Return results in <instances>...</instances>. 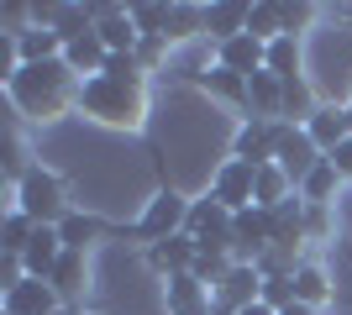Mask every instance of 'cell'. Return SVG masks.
Instances as JSON below:
<instances>
[{
    "label": "cell",
    "instance_id": "cell-1",
    "mask_svg": "<svg viewBox=\"0 0 352 315\" xmlns=\"http://www.w3.org/2000/svg\"><path fill=\"white\" fill-rule=\"evenodd\" d=\"M79 110L95 116L100 126L142 132V116H147V74H142V63L111 53V63H105L100 74L79 84Z\"/></svg>",
    "mask_w": 352,
    "mask_h": 315
},
{
    "label": "cell",
    "instance_id": "cell-2",
    "mask_svg": "<svg viewBox=\"0 0 352 315\" xmlns=\"http://www.w3.org/2000/svg\"><path fill=\"white\" fill-rule=\"evenodd\" d=\"M79 84H85V79L74 74L63 58H53V63H21L16 79L6 84V100H11L27 121H58L69 105H79Z\"/></svg>",
    "mask_w": 352,
    "mask_h": 315
},
{
    "label": "cell",
    "instance_id": "cell-3",
    "mask_svg": "<svg viewBox=\"0 0 352 315\" xmlns=\"http://www.w3.org/2000/svg\"><path fill=\"white\" fill-rule=\"evenodd\" d=\"M16 189V200H11V210H21V215H32L37 226H58L63 215H69V184L53 174V168H43V163H32L21 179L11 184Z\"/></svg>",
    "mask_w": 352,
    "mask_h": 315
},
{
    "label": "cell",
    "instance_id": "cell-4",
    "mask_svg": "<svg viewBox=\"0 0 352 315\" xmlns=\"http://www.w3.org/2000/svg\"><path fill=\"white\" fill-rule=\"evenodd\" d=\"M184 221H190V200L179 195L168 179H163V184H158V195L147 200L142 215H137L132 226H121V237H126V242H147V247H153V242L179 237V231H184Z\"/></svg>",
    "mask_w": 352,
    "mask_h": 315
},
{
    "label": "cell",
    "instance_id": "cell-5",
    "mask_svg": "<svg viewBox=\"0 0 352 315\" xmlns=\"http://www.w3.org/2000/svg\"><path fill=\"white\" fill-rule=\"evenodd\" d=\"M184 231L195 237L200 253H226V257H232V210L221 205V200H210V195L190 200V221H184Z\"/></svg>",
    "mask_w": 352,
    "mask_h": 315
},
{
    "label": "cell",
    "instance_id": "cell-6",
    "mask_svg": "<svg viewBox=\"0 0 352 315\" xmlns=\"http://www.w3.org/2000/svg\"><path fill=\"white\" fill-rule=\"evenodd\" d=\"M274 163H279L284 174H289V184L300 189V184H305L310 174L326 163V152L305 137V126H294V121H279V148H274Z\"/></svg>",
    "mask_w": 352,
    "mask_h": 315
},
{
    "label": "cell",
    "instance_id": "cell-7",
    "mask_svg": "<svg viewBox=\"0 0 352 315\" xmlns=\"http://www.w3.org/2000/svg\"><path fill=\"white\" fill-rule=\"evenodd\" d=\"M274 247V215L263 205H248L232 215V257L236 263H258Z\"/></svg>",
    "mask_w": 352,
    "mask_h": 315
},
{
    "label": "cell",
    "instance_id": "cell-8",
    "mask_svg": "<svg viewBox=\"0 0 352 315\" xmlns=\"http://www.w3.org/2000/svg\"><path fill=\"white\" fill-rule=\"evenodd\" d=\"M210 294H216V315H236V310H248V305H258L263 273H258V263H232L226 279H221Z\"/></svg>",
    "mask_w": 352,
    "mask_h": 315
},
{
    "label": "cell",
    "instance_id": "cell-9",
    "mask_svg": "<svg viewBox=\"0 0 352 315\" xmlns=\"http://www.w3.org/2000/svg\"><path fill=\"white\" fill-rule=\"evenodd\" d=\"M252 179H258V168H252V163H242V158H226V163L210 174L206 195L221 200V205L236 215V210H248V205H252Z\"/></svg>",
    "mask_w": 352,
    "mask_h": 315
},
{
    "label": "cell",
    "instance_id": "cell-10",
    "mask_svg": "<svg viewBox=\"0 0 352 315\" xmlns=\"http://www.w3.org/2000/svg\"><path fill=\"white\" fill-rule=\"evenodd\" d=\"M274 148H279V121L248 116L236 126V137H232V158H242V163H252V168L274 163Z\"/></svg>",
    "mask_w": 352,
    "mask_h": 315
},
{
    "label": "cell",
    "instance_id": "cell-11",
    "mask_svg": "<svg viewBox=\"0 0 352 315\" xmlns=\"http://www.w3.org/2000/svg\"><path fill=\"white\" fill-rule=\"evenodd\" d=\"M163 310L168 315H216V294L195 273H179V279H163Z\"/></svg>",
    "mask_w": 352,
    "mask_h": 315
},
{
    "label": "cell",
    "instance_id": "cell-12",
    "mask_svg": "<svg viewBox=\"0 0 352 315\" xmlns=\"http://www.w3.org/2000/svg\"><path fill=\"white\" fill-rule=\"evenodd\" d=\"M0 310L6 315H53V310H63V300L53 294L47 279H21L16 289L0 294Z\"/></svg>",
    "mask_w": 352,
    "mask_h": 315
},
{
    "label": "cell",
    "instance_id": "cell-13",
    "mask_svg": "<svg viewBox=\"0 0 352 315\" xmlns=\"http://www.w3.org/2000/svg\"><path fill=\"white\" fill-rule=\"evenodd\" d=\"M184 84H195L200 95H210V100H226V105H242L248 110V79L232 74V69H221V63H210V69H195V74H184Z\"/></svg>",
    "mask_w": 352,
    "mask_h": 315
},
{
    "label": "cell",
    "instance_id": "cell-14",
    "mask_svg": "<svg viewBox=\"0 0 352 315\" xmlns=\"http://www.w3.org/2000/svg\"><path fill=\"white\" fill-rule=\"evenodd\" d=\"M195 257H200V247H195L190 231H179V237L153 242V247H147V263H153L163 279H179V273H190V268H195Z\"/></svg>",
    "mask_w": 352,
    "mask_h": 315
},
{
    "label": "cell",
    "instance_id": "cell-15",
    "mask_svg": "<svg viewBox=\"0 0 352 315\" xmlns=\"http://www.w3.org/2000/svg\"><path fill=\"white\" fill-rule=\"evenodd\" d=\"M248 0H216V5H206V43L221 47L232 43V37H242L248 32Z\"/></svg>",
    "mask_w": 352,
    "mask_h": 315
},
{
    "label": "cell",
    "instance_id": "cell-16",
    "mask_svg": "<svg viewBox=\"0 0 352 315\" xmlns=\"http://www.w3.org/2000/svg\"><path fill=\"white\" fill-rule=\"evenodd\" d=\"M210 53H216V63H221V69H232V74L252 79L258 69H263V58H268V43H258L252 32H242V37H232V43L210 47Z\"/></svg>",
    "mask_w": 352,
    "mask_h": 315
},
{
    "label": "cell",
    "instance_id": "cell-17",
    "mask_svg": "<svg viewBox=\"0 0 352 315\" xmlns=\"http://www.w3.org/2000/svg\"><path fill=\"white\" fill-rule=\"evenodd\" d=\"M58 237H63L69 253H85L89 242H100V237H121V226L100 221V215H89V210H69V215L58 221Z\"/></svg>",
    "mask_w": 352,
    "mask_h": 315
},
{
    "label": "cell",
    "instance_id": "cell-18",
    "mask_svg": "<svg viewBox=\"0 0 352 315\" xmlns=\"http://www.w3.org/2000/svg\"><path fill=\"white\" fill-rule=\"evenodd\" d=\"M305 137H310L321 152H337L342 142L352 137V132H347V110H337V105H316V110L305 116Z\"/></svg>",
    "mask_w": 352,
    "mask_h": 315
},
{
    "label": "cell",
    "instance_id": "cell-19",
    "mask_svg": "<svg viewBox=\"0 0 352 315\" xmlns=\"http://www.w3.org/2000/svg\"><path fill=\"white\" fill-rule=\"evenodd\" d=\"M248 110L258 121H284V79H274L268 69L248 79Z\"/></svg>",
    "mask_w": 352,
    "mask_h": 315
},
{
    "label": "cell",
    "instance_id": "cell-20",
    "mask_svg": "<svg viewBox=\"0 0 352 315\" xmlns=\"http://www.w3.org/2000/svg\"><path fill=\"white\" fill-rule=\"evenodd\" d=\"M63 63H69L79 79H95L111 63V47L100 43V32H85V37H74V43H63Z\"/></svg>",
    "mask_w": 352,
    "mask_h": 315
},
{
    "label": "cell",
    "instance_id": "cell-21",
    "mask_svg": "<svg viewBox=\"0 0 352 315\" xmlns=\"http://www.w3.org/2000/svg\"><path fill=\"white\" fill-rule=\"evenodd\" d=\"M47 284H53V294H58V300H63V310H69V305L79 300V294H85V284H89V263H85V253H63Z\"/></svg>",
    "mask_w": 352,
    "mask_h": 315
},
{
    "label": "cell",
    "instance_id": "cell-22",
    "mask_svg": "<svg viewBox=\"0 0 352 315\" xmlns=\"http://www.w3.org/2000/svg\"><path fill=\"white\" fill-rule=\"evenodd\" d=\"M16 53H21V63H53L63 58V37L53 27H27L16 32Z\"/></svg>",
    "mask_w": 352,
    "mask_h": 315
},
{
    "label": "cell",
    "instance_id": "cell-23",
    "mask_svg": "<svg viewBox=\"0 0 352 315\" xmlns=\"http://www.w3.org/2000/svg\"><path fill=\"white\" fill-rule=\"evenodd\" d=\"M289 195H300V189L289 184V174H284L279 163H263V168H258V179H252V205L274 210V205H284Z\"/></svg>",
    "mask_w": 352,
    "mask_h": 315
},
{
    "label": "cell",
    "instance_id": "cell-24",
    "mask_svg": "<svg viewBox=\"0 0 352 315\" xmlns=\"http://www.w3.org/2000/svg\"><path fill=\"white\" fill-rule=\"evenodd\" d=\"M294 300L310 305V310H321V305L331 300V279H326L321 263H300V273H294Z\"/></svg>",
    "mask_w": 352,
    "mask_h": 315
},
{
    "label": "cell",
    "instance_id": "cell-25",
    "mask_svg": "<svg viewBox=\"0 0 352 315\" xmlns=\"http://www.w3.org/2000/svg\"><path fill=\"white\" fill-rule=\"evenodd\" d=\"M248 32L258 37V43L284 37V0H258V5L248 11Z\"/></svg>",
    "mask_w": 352,
    "mask_h": 315
},
{
    "label": "cell",
    "instance_id": "cell-26",
    "mask_svg": "<svg viewBox=\"0 0 352 315\" xmlns=\"http://www.w3.org/2000/svg\"><path fill=\"white\" fill-rule=\"evenodd\" d=\"M263 69L274 79H300V37H274V43H268Z\"/></svg>",
    "mask_w": 352,
    "mask_h": 315
},
{
    "label": "cell",
    "instance_id": "cell-27",
    "mask_svg": "<svg viewBox=\"0 0 352 315\" xmlns=\"http://www.w3.org/2000/svg\"><path fill=\"white\" fill-rule=\"evenodd\" d=\"M337 189H342V174L331 163H321L305 184H300V200H305V205H337Z\"/></svg>",
    "mask_w": 352,
    "mask_h": 315
},
{
    "label": "cell",
    "instance_id": "cell-28",
    "mask_svg": "<svg viewBox=\"0 0 352 315\" xmlns=\"http://www.w3.org/2000/svg\"><path fill=\"white\" fill-rule=\"evenodd\" d=\"M32 231H37V221H32V215H21V210H11V215H6V226H0V253L21 257V253H27V242H32Z\"/></svg>",
    "mask_w": 352,
    "mask_h": 315
},
{
    "label": "cell",
    "instance_id": "cell-29",
    "mask_svg": "<svg viewBox=\"0 0 352 315\" xmlns=\"http://www.w3.org/2000/svg\"><path fill=\"white\" fill-rule=\"evenodd\" d=\"M190 37H206V5H174L168 43H190Z\"/></svg>",
    "mask_w": 352,
    "mask_h": 315
},
{
    "label": "cell",
    "instance_id": "cell-30",
    "mask_svg": "<svg viewBox=\"0 0 352 315\" xmlns=\"http://www.w3.org/2000/svg\"><path fill=\"white\" fill-rule=\"evenodd\" d=\"M132 11V27L142 37H168V21H174V5H126Z\"/></svg>",
    "mask_w": 352,
    "mask_h": 315
},
{
    "label": "cell",
    "instance_id": "cell-31",
    "mask_svg": "<svg viewBox=\"0 0 352 315\" xmlns=\"http://www.w3.org/2000/svg\"><path fill=\"white\" fill-rule=\"evenodd\" d=\"M258 300H263L274 315L289 310V305H294V273H274V279H263V294H258Z\"/></svg>",
    "mask_w": 352,
    "mask_h": 315
},
{
    "label": "cell",
    "instance_id": "cell-32",
    "mask_svg": "<svg viewBox=\"0 0 352 315\" xmlns=\"http://www.w3.org/2000/svg\"><path fill=\"white\" fill-rule=\"evenodd\" d=\"M326 163H331V168H337V174H342V184H352V137H347V142H342L337 152H326Z\"/></svg>",
    "mask_w": 352,
    "mask_h": 315
},
{
    "label": "cell",
    "instance_id": "cell-33",
    "mask_svg": "<svg viewBox=\"0 0 352 315\" xmlns=\"http://www.w3.org/2000/svg\"><path fill=\"white\" fill-rule=\"evenodd\" d=\"M236 315H274V310H268V305L258 300V305H248V310H236Z\"/></svg>",
    "mask_w": 352,
    "mask_h": 315
},
{
    "label": "cell",
    "instance_id": "cell-34",
    "mask_svg": "<svg viewBox=\"0 0 352 315\" xmlns=\"http://www.w3.org/2000/svg\"><path fill=\"white\" fill-rule=\"evenodd\" d=\"M279 315H316V310H310V305H300V300H294L289 310H279Z\"/></svg>",
    "mask_w": 352,
    "mask_h": 315
}]
</instances>
